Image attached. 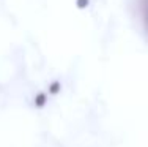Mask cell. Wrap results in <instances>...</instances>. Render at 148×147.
I'll return each mask as SVG.
<instances>
[{
    "label": "cell",
    "mask_w": 148,
    "mask_h": 147,
    "mask_svg": "<svg viewBox=\"0 0 148 147\" xmlns=\"http://www.w3.org/2000/svg\"><path fill=\"white\" fill-rule=\"evenodd\" d=\"M46 103H47V95L44 92H38L35 95V106L36 108H44Z\"/></svg>",
    "instance_id": "1"
},
{
    "label": "cell",
    "mask_w": 148,
    "mask_h": 147,
    "mask_svg": "<svg viewBox=\"0 0 148 147\" xmlns=\"http://www.w3.org/2000/svg\"><path fill=\"white\" fill-rule=\"evenodd\" d=\"M60 90H62L60 81H52L49 84V93H51V95H57V93H60Z\"/></svg>",
    "instance_id": "2"
},
{
    "label": "cell",
    "mask_w": 148,
    "mask_h": 147,
    "mask_svg": "<svg viewBox=\"0 0 148 147\" xmlns=\"http://www.w3.org/2000/svg\"><path fill=\"white\" fill-rule=\"evenodd\" d=\"M140 8H142L143 21H145V26H147V29H148V0H142V5H140Z\"/></svg>",
    "instance_id": "3"
},
{
    "label": "cell",
    "mask_w": 148,
    "mask_h": 147,
    "mask_svg": "<svg viewBox=\"0 0 148 147\" xmlns=\"http://www.w3.org/2000/svg\"><path fill=\"white\" fill-rule=\"evenodd\" d=\"M76 5L79 10H85L90 5V0H76Z\"/></svg>",
    "instance_id": "4"
}]
</instances>
